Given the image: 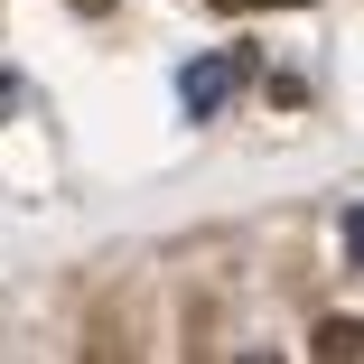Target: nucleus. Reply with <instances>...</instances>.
<instances>
[{"mask_svg": "<svg viewBox=\"0 0 364 364\" xmlns=\"http://www.w3.org/2000/svg\"><path fill=\"white\" fill-rule=\"evenodd\" d=\"M336 243H346V262L364 271V205H346V225H336Z\"/></svg>", "mask_w": 364, "mask_h": 364, "instance_id": "obj_3", "label": "nucleus"}, {"mask_svg": "<svg viewBox=\"0 0 364 364\" xmlns=\"http://www.w3.org/2000/svg\"><path fill=\"white\" fill-rule=\"evenodd\" d=\"M243 65H252L243 47H225V56H196V65H187V75H178V103H187L196 122H205V112H225V94L243 85Z\"/></svg>", "mask_w": 364, "mask_h": 364, "instance_id": "obj_1", "label": "nucleus"}, {"mask_svg": "<svg viewBox=\"0 0 364 364\" xmlns=\"http://www.w3.org/2000/svg\"><path fill=\"white\" fill-rule=\"evenodd\" d=\"M309 355H364V327H355V318H327V327L309 336Z\"/></svg>", "mask_w": 364, "mask_h": 364, "instance_id": "obj_2", "label": "nucleus"}, {"mask_svg": "<svg viewBox=\"0 0 364 364\" xmlns=\"http://www.w3.org/2000/svg\"><path fill=\"white\" fill-rule=\"evenodd\" d=\"M75 10H85V19H103V10H112V0H75Z\"/></svg>", "mask_w": 364, "mask_h": 364, "instance_id": "obj_5", "label": "nucleus"}, {"mask_svg": "<svg viewBox=\"0 0 364 364\" xmlns=\"http://www.w3.org/2000/svg\"><path fill=\"white\" fill-rule=\"evenodd\" d=\"M234 10H309V0H234Z\"/></svg>", "mask_w": 364, "mask_h": 364, "instance_id": "obj_4", "label": "nucleus"}, {"mask_svg": "<svg viewBox=\"0 0 364 364\" xmlns=\"http://www.w3.org/2000/svg\"><path fill=\"white\" fill-rule=\"evenodd\" d=\"M215 10H234V0H215Z\"/></svg>", "mask_w": 364, "mask_h": 364, "instance_id": "obj_6", "label": "nucleus"}]
</instances>
